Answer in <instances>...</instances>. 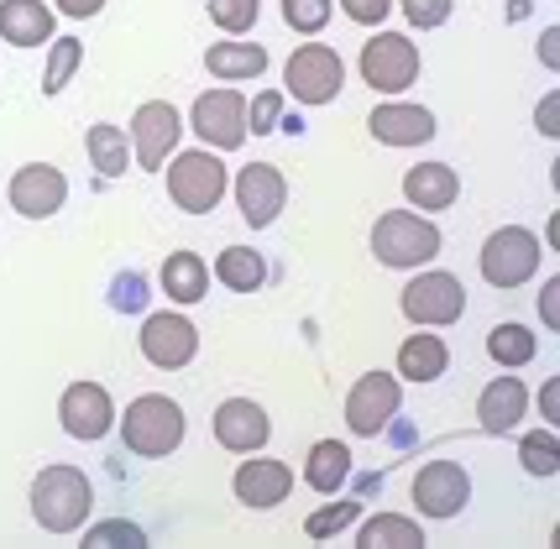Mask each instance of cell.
<instances>
[{
  "label": "cell",
  "instance_id": "cell-41",
  "mask_svg": "<svg viewBox=\"0 0 560 549\" xmlns=\"http://www.w3.org/2000/svg\"><path fill=\"white\" fill-rule=\"evenodd\" d=\"M535 131L539 137H550V142L560 137V90H550V95L535 105Z\"/></svg>",
  "mask_w": 560,
  "mask_h": 549
},
{
  "label": "cell",
  "instance_id": "cell-20",
  "mask_svg": "<svg viewBox=\"0 0 560 549\" xmlns=\"http://www.w3.org/2000/svg\"><path fill=\"white\" fill-rule=\"evenodd\" d=\"M518 419H529V387L524 377H488L477 393V424L488 434H513Z\"/></svg>",
  "mask_w": 560,
  "mask_h": 549
},
{
  "label": "cell",
  "instance_id": "cell-17",
  "mask_svg": "<svg viewBox=\"0 0 560 549\" xmlns=\"http://www.w3.org/2000/svg\"><path fill=\"white\" fill-rule=\"evenodd\" d=\"M236 205H242V220L252 231H268L289 210V178L272 163H246L236 173Z\"/></svg>",
  "mask_w": 560,
  "mask_h": 549
},
{
  "label": "cell",
  "instance_id": "cell-40",
  "mask_svg": "<svg viewBox=\"0 0 560 549\" xmlns=\"http://www.w3.org/2000/svg\"><path fill=\"white\" fill-rule=\"evenodd\" d=\"M357 26H383L393 16V0H336Z\"/></svg>",
  "mask_w": 560,
  "mask_h": 549
},
{
  "label": "cell",
  "instance_id": "cell-19",
  "mask_svg": "<svg viewBox=\"0 0 560 549\" xmlns=\"http://www.w3.org/2000/svg\"><path fill=\"white\" fill-rule=\"evenodd\" d=\"M231 492H236V502H242V507H252V513H272V507H283V502H289L293 471L283 466V460L252 451V460H242V466H236Z\"/></svg>",
  "mask_w": 560,
  "mask_h": 549
},
{
  "label": "cell",
  "instance_id": "cell-3",
  "mask_svg": "<svg viewBox=\"0 0 560 549\" xmlns=\"http://www.w3.org/2000/svg\"><path fill=\"white\" fill-rule=\"evenodd\" d=\"M440 236L435 215H419V210H383L372 220V257L393 272H419L440 257Z\"/></svg>",
  "mask_w": 560,
  "mask_h": 549
},
{
  "label": "cell",
  "instance_id": "cell-15",
  "mask_svg": "<svg viewBox=\"0 0 560 549\" xmlns=\"http://www.w3.org/2000/svg\"><path fill=\"white\" fill-rule=\"evenodd\" d=\"M5 199H11V210L22 220H48L69 205V178H63V167L52 163H26L5 184Z\"/></svg>",
  "mask_w": 560,
  "mask_h": 549
},
{
  "label": "cell",
  "instance_id": "cell-12",
  "mask_svg": "<svg viewBox=\"0 0 560 549\" xmlns=\"http://www.w3.org/2000/svg\"><path fill=\"white\" fill-rule=\"evenodd\" d=\"M404 408V383L393 372H366L346 393V424L357 440H377Z\"/></svg>",
  "mask_w": 560,
  "mask_h": 549
},
{
  "label": "cell",
  "instance_id": "cell-23",
  "mask_svg": "<svg viewBox=\"0 0 560 549\" xmlns=\"http://www.w3.org/2000/svg\"><path fill=\"white\" fill-rule=\"evenodd\" d=\"M445 366H451L445 335H435V330L404 335V346H398V383H440Z\"/></svg>",
  "mask_w": 560,
  "mask_h": 549
},
{
  "label": "cell",
  "instance_id": "cell-1",
  "mask_svg": "<svg viewBox=\"0 0 560 549\" xmlns=\"http://www.w3.org/2000/svg\"><path fill=\"white\" fill-rule=\"evenodd\" d=\"M116 430H121L126 455H137V460H168L189 440V419H184L178 398L142 393V398L126 404V413H116Z\"/></svg>",
  "mask_w": 560,
  "mask_h": 549
},
{
  "label": "cell",
  "instance_id": "cell-5",
  "mask_svg": "<svg viewBox=\"0 0 560 549\" xmlns=\"http://www.w3.org/2000/svg\"><path fill=\"white\" fill-rule=\"evenodd\" d=\"M398 309L419 330H451L466 314V288L445 267H419L415 278L404 283V293H398Z\"/></svg>",
  "mask_w": 560,
  "mask_h": 549
},
{
  "label": "cell",
  "instance_id": "cell-4",
  "mask_svg": "<svg viewBox=\"0 0 560 549\" xmlns=\"http://www.w3.org/2000/svg\"><path fill=\"white\" fill-rule=\"evenodd\" d=\"M357 73H362L366 90H377L383 100L409 95L419 84V43L409 32H372L357 52Z\"/></svg>",
  "mask_w": 560,
  "mask_h": 549
},
{
  "label": "cell",
  "instance_id": "cell-42",
  "mask_svg": "<svg viewBox=\"0 0 560 549\" xmlns=\"http://www.w3.org/2000/svg\"><path fill=\"white\" fill-rule=\"evenodd\" d=\"M539 325L560 330V278H550V283L539 288Z\"/></svg>",
  "mask_w": 560,
  "mask_h": 549
},
{
  "label": "cell",
  "instance_id": "cell-2",
  "mask_svg": "<svg viewBox=\"0 0 560 549\" xmlns=\"http://www.w3.org/2000/svg\"><path fill=\"white\" fill-rule=\"evenodd\" d=\"M32 518L43 534H79V528L90 524V513H95V487L90 477L79 471V466H43L37 477H32Z\"/></svg>",
  "mask_w": 560,
  "mask_h": 549
},
{
  "label": "cell",
  "instance_id": "cell-44",
  "mask_svg": "<svg viewBox=\"0 0 560 549\" xmlns=\"http://www.w3.org/2000/svg\"><path fill=\"white\" fill-rule=\"evenodd\" d=\"M539 63L550 73H560V26H545V32H539Z\"/></svg>",
  "mask_w": 560,
  "mask_h": 549
},
{
  "label": "cell",
  "instance_id": "cell-7",
  "mask_svg": "<svg viewBox=\"0 0 560 549\" xmlns=\"http://www.w3.org/2000/svg\"><path fill=\"white\" fill-rule=\"evenodd\" d=\"M163 178H168V199L184 215H210L220 199H225V163H220L210 147L173 152L168 163H163Z\"/></svg>",
  "mask_w": 560,
  "mask_h": 549
},
{
  "label": "cell",
  "instance_id": "cell-8",
  "mask_svg": "<svg viewBox=\"0 0 560 549\" xmlns=\"http://www.w3.org/2000/svg\"><path fill=\"white\" fill-rule=\"evenodd\" d=\"M346 90V58L325 43H299L283 63V95L299 105H330Z\"/></svg>",
  "mask_w": 560,
  "mask_h": 549
},
{
  "label": "cell",
  "instance_id": "cell-27",
  "mask_svg": "<svg viewBox=\"0 0 560 549\" xmlns=\"http://www.w3.org/2000/svg\"><path fill=\"white\" fill-rule=\"evenodd\" d=\"M357 549H424V524L409 513H372L357 524Z\"/></svg>",
  "mask_w": 560,
  "mask_h": 549
},
{
  "label": "cell",
  "instance_id": "cell-18",
  "mask_svg": "<svg viewBox=\"0 0 560 549\" xmlns=\"http://www.w3.org/2000/svg\"><path fill=\"white\" fill-rule=\"evenodd\" d=\"M366 131H372V142H383V147H424V142H435L440 116L430 105H415V100H383L366 116Z\"/></svg>",
  "mask_w": 560,
  "mask_h": 549
},
{
  "label": "cell",
  "instance_id": "cell-28",
  "mask_svg": "<svg viewBox=\"0 0 560 549\" xmlns=\"http://www.w3.org/2000/svg\"><path fill=\"white\" fill-rule=\"evenodd\" d=\"M84 152H90V163H95V178H105V184H116V178L131 173V142H126L121 126L95 120V126L84 131Z\"/></svg>",
  "mask_w": 560,
  "mask_h": 549
},
{
  "label": "cell",
  "instance_id": "cell-45",
  "mask_svg": "<svg viewBox=\"0 0 560 549\" xmlns=\"http://www.w3.org/2000/svg\"><path fill=\"white\" fill-rule=\"evenodd\" d=\"M58 11H63V16H73V22H90V16H100V11H105V0H58Z\"/></svg>",
  "mask_w": 560,
  "mask_h": 549
},
{
  "label": "cell",
  "instance_id": "cell-14",
  "mask_svg": "<svg viewBox=\"0 0 560 549\" xmlns=\"http://www.w3.org/2000/svg\"><path fill=\"white\" fill-rule=\"evenodd\" d=\"M137 346H142V357L158 372H184L199 357V330H195V319H184V309H158L142 319Z\"/></svg>",
  "mask_w": 560,
  "mask_h": 549
},
{
  "label": "cell",
  "instance_id": "cell-6",
  "mask_svg": "<svg viewBox=\"0 0 560 549\" xmlns=\"http://www.w3.org/2000/svg\"><path fill=\"white\" fill-rule=\"evenodd\" d=\"M539 262H545V241L529 231V225H498L488 241H482V283L488 288H524L535 283Z\"/></svg>",
  "mask_w": 560,
  "mask_h": 549
},
{
  "label": "cell",
  "instance_id": "cell-34",
  "mask_svg": "<svg viewBox=\"0 0 560 549\" xmlns=\"http://www.w3.org/2000/svg\"><path fill=\"white\" fill-rule=\"evenodd\" d=\"M147 299H152L147 272H137V267H121V272L110 278V309H116V314H142Z\"/></svg>",
  "mask_w": 560,
  "mask_h": 549
},
{
  "label": "cell",
  "instance_id": "cell-29",
  "mask_svg": "<svg viewBox=\"0 0 560 549\" xmlns=\"http://www.w3.org/2000/svg\"><path fill=\"white\" fill-rule=\"evenodd\" d=\"M210 272H215L231 293H257V288L268 283V257H262L257 246H225Z\"/></svg>",
  "mask_w": 560,
  "mask_h": 549
},
{
  "label": "cell",
  "instance_id": "cell-26",
  "mask_svg": "<svg viewBox=\"0 0 560 549\" xmlns=\"http://www.w3.org/2000/svg\"><path fill=\"white\" fill-rule=\"evenodd\" d=\"M304 481L319 498H336L346 481H351V445L346 440H315L310 460H304Z\"/></svg>",
  "mask_w": 560,
  "mask_h": 549
},
{
  "label": "cell",
  "instance_id": "cell-32",
  "mask_svg": "<svg viewBox=\"0 0 560 549\" xmlns=\"http://www.w3.org/2000/svg\"><path fill=\"white\" fill-rule=\"evenodd\" d=\"M518 460L529 477H560V434L550 424L518 434Z\"/></svg>",
  "mask_w": 560,
  "mask_h": 549
},
{
  "label": "cell",
  "instance_id": "cell-36",
  "mask_svg": "<svg viewBox=\"0 0 560 549\" xmlns=\"http://www.w3.org/2000/svg\"><path fill=\"white\" fill-rule=\"evenodd\" d=\"M362 518V502L351 498V502H330V507H319V513H310L304 518V534L310 539H336V534H346V528Z\"/></svg>",
  "mask_w": 560,
  "mask_h": 549
},
{
  "label": "cell",
  "instance_id": "cell-46",
  "mask_svg": "<svg viewBox=\"0 0 560 549\" xmlns=\"http://www.w3.org/2000/svg\"><path fill=\"white\" fill-rule=\"evenodd\" d=\"M545 241H550V246L560 252V215H550V225H545Z\"/></svg>",
  "mask_w": 560,
  "mask_h": 549
},
{
  "label": "cell",
  "instance_id": "cell-38",
  "mask_svg": "<svg viewBox=\"0 0 560 549\" xmlns=\"http://www.w3.org/2000/svg\"><path fill=\"white\" fill-rule=\"evenodd\" d=\"M283 126V90H262L257 100H246V137H268Z\"/></svg>",
  "mask_w": 560,
  "mask_h": 549
},
{
  "label": "cell",
  "instance_id": "cell-43",
  "mask_svg": "<svg viewBox=\"0 0 560 549\" xmlns=\"http://www.w3.org/2000/svg\"><path fill=\"white\" fill-rule=\"evenodd\" d=\"M539 419L556 430L560 424V377H545V387H539Z\"/></svg>",
  "mask_w": 560,
  "mask_h": 549
},
{
  "label": "cell",
  "instance_id": "cell-33",
  "mask_svg": "<svg viewBox=\"0 0 560 549\" xmlns=\"http://www.w3.org/2000/svg\"><path fill=\"white\" fill-rule=\"evenodd\" d=\"M205 11H210V22L225 37H246L257 26V16H262V0H205Z\"/></svg>",
  "mask_w": 560,
  "mask_h": 549
},
{
  "label": "cell",
  "instance_id": "cell-21",
  "mask_svg": "<svg viewBox=\"0 0 560 549\" xmlns=\"http://www.w3.org/2000/svg\"><path fill=\"white\" fill-rule=\"evenodd\" d=\"M58 16L48 0H0V43L11 48H48Z\"/></svg>",
  "mask_w": 560,
  "mask_h": 549
},
{
  "label": "cell",
  "instance_id": "cell-25",
  "mask_svg": "<svg viewBox=\"0 0 560 549\" xmlns=\"http://www.w3.org/2000/svg\"><path fill=\"white\" fill-rule=\"evenodd\" d=\"M205 69L215 73L220 84H246V79H262V73H268V48H262V43H242V37L210 43Z\"/></svg>",
  "mask_w": 560,
  "mask_h": 549
},
{
  "label": "cell",
  "instance_id": "cell-37",
  "mask_svg": "<svg viewBox=\"0 0 560 549\" xmlns=\"http://www.w3.org/2000/svg\"><path fill=\"white\" fill-rule=\"evenodd\" d=\"M84 534V545L90 549H116V545H147V534L137 524H126V518H100V524H84L79 528Z\"/></svg>",
  "mask_w": 560,
  "mask_h": 549
},
{
  "label": "cell",
  "instance_id": "cell-13",
  "mask_svg": "<svg viewBox=\"0 0 560 549\" xmlns=\"http://www.w3.org/2000/svg\"><path fill=\"white\" fill-rule=\"evenodd\" d=\"M58 424H63V434L79 440V445L105 440V434L116 430V398H110V387H100L95 377L69 383L63 398H58Z\"/></svg>",
  "mask_w": 560,
  "mask_h": 549
},
{
  "label": "cell",
  "instance_id": "cell-39",
  "mask_svg": "<svg viewBox=\"0 0 560 549\" xmlns=\"http://www.w3.org/2000/svg\"><path fill=\"white\" fill-rule=\"evenodd\" d=\"M398 5H404V22L415 32H440L456 11V0H398Z\"/></svg>",
  "mask_w": 560,
  "mask_h": 549
},
{
  "label": "cell",
  "instance_id": "cell-22",
  "mask_svg": "<svg viewBox=\"0 0 560 549\" xmlns=\"http://www.w3.org/2000/svg\"><path fill=\"white\" fill-rule=\"evenodd\" d=\"M404 199L424 210V215H440L462 199V173L451 163H415L404 173Z\"/></svg>",
  "mask_w": 560,
  "mask_h": 549
},
{
  "label": "cell",
  "instance_id": "cell-35",
  "mask_svg": "<svg viewBox=\"0 0 560 549\" xmlns=\"http://www.w3.org/2000/svg\"><path fill=\"white\" fill-rule=\"evenodd\" d=\"M336 16V0H283V22L299 32V37H319Z\"/></svg>",
  "mask_w": 560,
  "mask_h": 549
},
{
  "label": "cell",
  "instance_id": "cell-11",
  "mask_svg": "<svg viewBox=\"0 0 560 549\" xmlns=\"http://www.w3.org/2000/svg\"><path fill=\"white\" fill-rule=\"evenodd\" d=\"M409 498H415L419 518L445 524V518H456L466 502H471V471H466L462 460H424V466L415 471Z\"/></svg>",
  "mask_w": 560,
  "mask_h": 549
},
{
  "label": "cell",
  "instance_id": "cell-31",
  "mask_svg": "<svg viewBox=\"0 0 560 549\" xmlns=\"http://www.w3.org/2000/svg\"><path fill=\"white\" fill-rule=\"evenodd\" d=\"M84 63V37H58L48 43V69H43V95L58 100L73 84V73Z\"/></svg>",
  "mask_w": 560,
  "mask_h": 549
},
{
  "label": "cell",
  "instance_id": "cell-16",
  "mask_svg": "<svg viewBox=\"0 0 560 549\" xmlns=\"http://www.w3.org/2000/svg\"><path fill=\"white\" fill-rule=\"evenodd\" d=\"M210 434H215L220 451L231 455H252V451H268L272 440V419L262 404H252V398H225L215 404V419H210Z\"/></svg>",
  "mask_w": 560,
  "mask_h": 549
},
{
  "label": "cell",
  "instance_id": "cell-24",
  "mask_svg": "<svg viewBox=\"0 0 560 549\" xmlns=\"http://www.w3.org/2000/svg\"><path fill=\"white\" fill-rule=\"evenodd\" d=\"M158 283H163V299H173L178 309H195L199 299H210V267L199 252H168Z\"/></svg>",
  "mask_w": 560,
  "mask_h": 549
},
{
  "label": "cell",
  "instance_id": "cell-10",
  "mask_svg": "<svg viewBox=\"0 0 560 549\" xmlns=\"http://www.w3.org/2000/svg\"><path fill=\"white\" fill-rule=\"evenodd\" d=\"M126 142H131V157L142 163V173H158V167L178 152V142H184V116H178V105H173V100H142L137 116H131Z\"/></svg>",
  "mask_w": 560,
  "mask_h": 549
},
{
  "label": "cell",
  "instance_id": "cell-9",
  "mask_svg": "<svg viewBox=\"0 0 560 549\" xmlns=\"http://www.w3.org/2000/svg\"><path fill=\"white\" fill-rule=\"evenodd\" d=\"M189 131H195L210 152H236V147L246 142V95L231 90V84L195 95V105H189Z\"/></svg>",
  "mask_w": 560,
  "mask_h": 549
},
{
  "label": "cell",
  "instance_id": "cell-30",
  "mask_svg": "<svg viewBox=\"0 0 560 549\" xmlns=\"http://www.w3.org/2000/svg\"><path fill=\"white\" fill-rule=\"evenodd\" d=\"M488 357L503 366V372H518V366H529L539 357V335L529 325H518V319H503V325H492L488 330Z\"/></svg>",
  "mask_w": 560,
  "mask_h": 549
}]
</instances>
